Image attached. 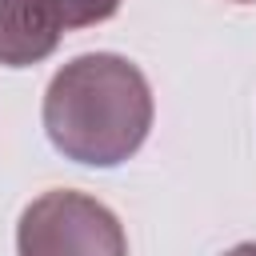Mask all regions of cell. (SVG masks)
<instances>
[{"mask_svg":"<svg viewBox=\"0 0 256 256\" xmlns=\"http://www.w3.org/2000/svg\"><path fill=\"white\" fill-rule=\"evenodd\" d=\"M152 88L144 72L116 52H84L68 60L44 92V132L64 160L116 168L152 128Z\"/></svg>","mask_w":256,"mask_h":256,"instance_id":"1","label":"cell"},{"mask_svg":"<svg viewBox=\"0 0 256 256\" xmlns=\"http://www.w3.org/2000/svg\"><path fill=\"white\" fill-rule=\"evenodd\" d=\"M20 256H128L124 224L88 192L52 188L36 196L16 224Z\"/></svg>","mask_w":256,"mask_h":256,"instance_id":"2","label":"cell"},{"mask_svg":"<svg viewBox=\"0 0 256 256\" xmlns=\"http://www.w3.org/2000/svg\"><path fill=\"white\" fill-rule=\"evenodd\" d=\"M64 24L52 0H0V64L32 68L56 52Z\"/></svg>","mask_w":256,"mask_h":256,"instance_id":"3","label":"cell"},{"mask_svg":"<svg viewBox=\"0 0 256 256\" xmlns=\"http://www.w3.org/2000/svg\"><path fill=\"white\" fill-rule=\"evenodd\" d=\"M56 16L64 28H88V24H104L120 12V0H52Z\"/></svg>","mask_w":256,"mask_h":256,"instance_id":"4","label":"cell"},{"mask_svg":"<svg viewBox=\"0 0 256 256\" xmlns=\"http://www.w3.org/2000/svg\"><path fill=\"white\" fill-rule=\"evenodd\" d=\"M224 256H256V240H252V244H236V248H228Z\"/></svg>","mask_w":256,"mask_h":256,"instance_id":"5","label":"cell"},{"mask_svg":"<svg viewBox=\"0 0 256 256\" xmlns=\"http://www.w3.org/2000/svg\"><path fill=\"white\" fill-rule=\"evenodd\" d=\"M236 4H252V0H236Z\"/></svg>","mask_w":256,"mask_h":256,"instance_id":"6","label":"cell"}]
</instances>
